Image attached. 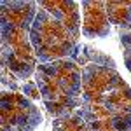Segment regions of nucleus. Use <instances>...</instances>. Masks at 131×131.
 I'll return each mask as SVG.
<instances>
[{"instance_id":"f257e3e1","label":"nucleus","mask_w":131,"mask_h":131,"mask_svg":"<svg viewBox=\"0 0 131 131\" xmlns=\"http://www.w3.org/2000/svg\"><path fill=\"white\" fill-rule=\"evenodd\" d=\"M82 68L81 115L91 131H131V86L101 51L82 46L77 54Z\"/></svg>"},{"instance_id":"f03ea898","label":"nucleus","mask_w":131,"mask_h":131,"mask_svg":"<svg viewBox=\"0 0 131 131\" xmlns=\"http://www.w3.org/2000/svg\"><path fill=\"white\" fill-rule=\"evenodd\" d=\"M39 2H2V65L18 81L30 79L39 61L31 47V25Z\"/></svg>"},{"instance_id":"7ed1b4c3","label":"nucleus","mask_w":131,"mask_h":131,"mask_svg":"<svg viewBox=\"0 0 131 131\" xmlns=\"http://www.w3.org/2000/svg\"><path fill=\"white\" fill-rule=\"evenodd\" d=\"M35 82L40 98L52 119H60L81 110L82 68L75 60L39 63Z\"/></svg>"},{"instance_id":"20e7f679","label":"nucleus","mask_w":131,"mask_h":131,"mask_svg":"<svg viewBox=\"0 0 131 131\" xmlns=\"http://www.w3.org/2000/svg\"><path fill=\"white\" fill-rule=\"evenodd\" d=\"M30 39L39 63L75 60L81 51V26L60 19L39 5V12L31 25Z\"/></svg>"},{"instance_id":"39448f33","label":"nucleus","mask_w":131,"mask_h":131,"mask_svg":"<svg viewBox=\"0 0 131 131\" xmlns=\"http://www.w3.org/2000/svg\"><path fill=\"white\" fill-rule=\"evenodd\" d=\"M2 131H35L42 124L40 110L25 94L4 91L0 98Z\"/></svg>"},{"instance_id":"423d86ee","label":"nucleus","mask_w":131,"mask_h":131,"mask_svg":"<svg viewBox=\"0 0 131 131\" xmlns=\"http://www.w3.org/2000/svg\"><path fill=\"white\" fill-rule=\"evenodd\" d=\"M82 35L86 39H103L110 33V21L105 2H82Z\"/></svg>"},{"instance_id":"0eeeda50","label":"nucleus","mask_w":131,"mask_h":131,"mask_svg":"<svg viewBox=\"0 0 131 131\" xmlns=\"http://www.w3.org/2000/svg\"><path fill=\"white\" fill-rule=\"evenodd\" d=\"M105 9L110 25L119 26L121 30L131 28V2H105Z\"/></svg>"},{"instance_id":"6e6552de","label":"nucleus","mask_w":131,"mask_h":131,"mask_svg":"<svg viewBox=\"0 0 131 131\" xmlns=\"http://www.w3.org/2000/svg\"><path fill=\"white\" fill-rule=\"evenodd\" d=\"M52 131H91L88 122L84 121V117L81 115V110L65 115L60 119L52 121Z\"/></svg>"},{"instance_id":"1a4fd4ad","label":"nucleus","mask_w":131,"mask_h":131,"mask_svg":"<svg viewBox=\"0 0 131 131\" xmlns=\"http://www.w3.org/2000/svg\"><path fill=\"white\" fill-rule=\"evenodd\" d=\"M121 46H122V51H124L126 68L131 72V33H122L121 35Z\"/></svg>"}]
</instances>
